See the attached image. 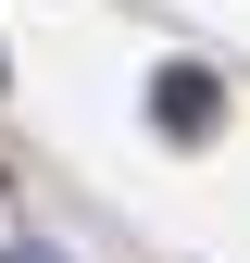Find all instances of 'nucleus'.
<instances>
[{
    "label": "nucleus",
    "mask_w": 250,
    "mask_h": 263,
    "mask_svg": "<svg viewBox=\"0 0 250 263\" xmlns=\"http://www.w3.org/2000/svg\"><path fill=\"white\" fill-rule=\"evenodd\" d=\"M150 113H163L175 138H200V125L225 113V88H213V63H163V76H150Z\"/></svg>",
    "instance_id": "1"
}]
</instances>
